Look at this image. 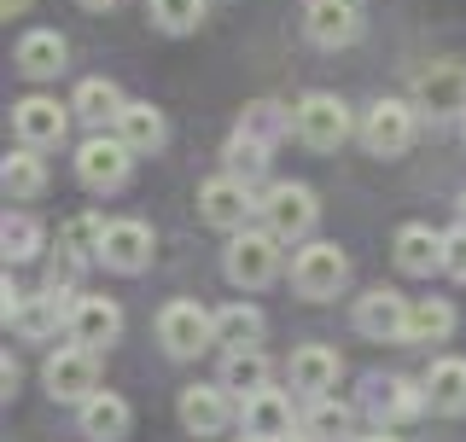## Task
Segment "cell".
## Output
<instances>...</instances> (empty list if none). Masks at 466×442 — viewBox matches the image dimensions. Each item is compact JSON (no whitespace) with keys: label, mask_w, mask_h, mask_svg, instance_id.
<instances>
[{"label":"cell","mask_w":466,"mask_h":442,"mask_svg":"<svg viewBox=\"0 0 466 442\" xmlns=\"http://www.w3.org/2000/svg\"><path fill=\"white\" fill-rule=\"evenodd\" d=\"M222 268H228V279H233L239 291H262V286H274V274H280V239H274L268 227H262V233L239 227V233L228 239Z\"/></svg>","instance_id":"cell-1"},{"label":"cell","mask_w":466,"mask_h":442,"mask_svg":"<svg viewBox=\"0 0 466 442\" xmlns=\"http://www.w3.org/2000/svg\"><path fill=\"white\" fill-rule=\"evenodd\" d=\"M344 279H350V256L332 239H315V245H303L298 256H291V286H298V297H309V303L339 297Z\"/></svg>","instance_id":"cell-2"},{"label":"cell","mask_w":466,"mask_h":442,"mask_svg":"<svg viewBox=\"0 0 466 442\" xmlns=\"http://www.w3.org/2000/svg\"><path fill=\"white\" fill-rule=\"evenodd\" d=\"M257 216H262V227L274 233V239H303V233L315 227V216H320V204H315V193L303 181H274L268 193L257 198Z\"/></svg>","instance_id":"cell-3"},{"label":"cell","mask_w":466,"mask_h":442,"mask_svg":"<svg viewBox=\"0 0 466 442\" xmlns=\"http://www.w3.org/2000/svg\"><path fill=\"white\" fill-rule=\"evenodd\" d=\"M291 128H298V140L315 146V152H339L350 140V105L339 94H303L298 105H291Z\"/></svg>","instance_id":"cell-4"},{"label":"cell","mask_w":466,"mask_h":442,"mask_svg":"<svg viewBox=\"0 0 466 442\" xmlns=\"http://www.w3.org/2000/svg\"><path fill=\"white\" fill-rule=\"evenodd\" d=\"M157 344H164L175 361H193L216 344V315L198 308V303H187V297L164 303V315H157Z\"/></svg>","instance_id":"cell-5"},{"label":"cell","mask_w":466,"mask_h":442,"mask_svg":"<svg viewBox=\"0 0 466 442\" xmlns=\"http://www.w3.org/2000/svg\"><path fill=\"white\" fill-rule=\"evenodd\" d=\"M128 169H135V146H128L123 135H94V140H82L76 175H82L87 193H116V186L128 181Z\"/></svg>","instance_id":"cell-6"},{"label":"cell","mask_w":466,"mask_h":442,"mask_svg":"<svg viewBox=\"0 0 466 442\" xmlns=\"http://www.w3.org/2000/svg\"><path fill=\"white\" fill-rule=\"evenodd\" d=\"M41 385H47L53 402H87V396L99 390V356L94 349H82V344H70V349H58V356H47V367H41Z\"/></svg>","instance_id":"cell-7"},{"label":"cell","mask_w":466,"mask_h":442,"mask_svg":"<svg viewBox=\"0 0 466 442\" xmlns=\"http://www.w3.org/2000/svg\"><path fill=\"white\" fill-rule=\"evenodd\" d=\"M414 105L426 116H466V65H455V58H437V65H426L414 76Z\"/></svg>","instance_id":"cell-8"},{"label":"cell","mask_w":466,"mask_h":442,"mask_svg":"<svg viewBox=\"0 0 466 442\" xmlns=\"http://www.w3.org/2000/svg\"><path fill=\"white\" fill-rule=\"evenodd\" d=\"M414 111L420 105H408V99H379L368 111V123H361V146L373 157H402L414 146Z\"/></svg>","instance_id":"cell-9"},{"label":"cell","mask_w":466,"mask_h":442,"mask_svg":"<svg viewBox=\"0 0 466 442\" xmlns=\"http://www.w3.org/2000/svg\"><path fill=\"white\" fill-rule=\"evenodd\" d=\"M70 128V105H58V99L47 94H29L12 105V135H18V146H35V152H47V146L65 140Z\"/></svg>","instance_id":"cell-10"},{"label":"cell","mask_w":466,"mask_h":442,"mask_svg":"<svg viewBox=\"0 0 466 442\" xmlns=\"http://www.w3.org/2000/svg\"><path fill=\"white\" fill-rule=\"evenodd\" d=\"M251 210H257L251 181H239V175H216V181L198 186V216L210 221V227H222V233H239Z\"/></svg>","instance_id":"cell-11"},{"label":"cell","mask_w":466,"mask_h":442,"mask_svg":"<svg viewBox=\"0 0 466 442\" xmlns=\"http://www.w3.org/2000/svg\"><path fill=\"white\" fill-rule=\"evenodd\" d=\"M303 29H309L315 47L339 53V47H356L361 12H356V0H309V6H303Z\"/></svg>","instance_id":"cell-12"},{"label":"cell","mask_w":466,"mask_h":442,"mask_svg":"<svg viewBox=\"0 0 466 442\" xmlns=\"http://www.w3.org/2000/svg\"><path fill=\"white\" fill-rule=\"evenodd\" d=\"M70 344H82V349H111L116 344V332H123V308H116L111 297H70Z\"/></svg>","instance_id":"cell-13"},{"label":"cell","mask_w":466,"mask_h":442,"mask_svg":"<svg viewBox=\"0 0 466 442\" xmlns=\"http://www.w3.org/2000/svg\"><path fill=\"white\" fill-rule=\"evenodd\" d=\"M175 414H181L187 437H222L228 419H233V402H228V385H187L181 402H175Z\"/></svg>","instance_id":"cell-14"},{"label":"cell","mask_w":466,"mask_h":442,"mask_svg":"<svg viewBox=\"0 0 466 442\" xmlns=\"http://www.w3.org/2000/svg\"><path fill=\"white\" fill-rule=\"evenodd\" d=\"M356 332L373 337V344H390V337L408 332V297L390 286H373L368 297H356Z\"/></svg>","instance_id":"cell-15"},{"label":"cell","mask_w":466,"mask_h":442,"mask_svg":"<svg viewBox=\"0 0 466 442\" xmlns=\"http://www.w3.org/2000/svg\"><path fill=\"white\" fill-rule=\"evenodd\" d=\"M99 262L111 274H140L152 262V227L146 221H111L106 227V245H99Z\"/></svg>","instance_id":"cell-16"},{"label":"cell","mask_w":466,"mask_h":442,"mask_svg":"<svg viewBox=\"0 0 466 442\" xmlns=\"http://www.w3.org/2000/svg\"><path fill=\"white\" fill-rule=\"evenodd\" d=\"M239 419H245V437H257V442H286V437H291V396H286V390H257V396H245Z\"/></svg>","instance_id":"cell-17"},{"label":"cell","mask_w":466,"mask_h":442,"mask_svg":"<svg viewBox=\"0 0 466 442\" xmlns=\"http://www.w3.org/2000/svg\"><path fill=\"white\" fill-rule=\"evenodd\" d=\"M70 291H35V297H24L18 303V315L6 320L18 337H53L58 326H70Z\"/></svg>","instance_id":"cell-18"},{"label":"cell","mask_w":466,"mask_h":442,"mask_svg":"<svg viewBox=\"0 0 466 442\" xmlns=\"http://www.w3.org/2000/svg\"><path fill=\"white\" fill-rule=\"evenodd\" d=\"M368 407L379 425H397V419H414L426 407V385H408V378H373L368 385Z\"/></svg>","instance_id":"cell-19"},{"label":"cell","mask_w":466,"mask_h":442,"mask_svg":"<svg viewBox=\"0 0 466 442\" xmlns=\"http://www.w3.org/2000/svg\"><path fill=\"white\" fill-rule=\"evenodd\" d=\"M291 390H303V396H327L332 385H339V349H327V344H303L298 356H291Z\"/></svg>","instance_id":"cell-20"},{"label":"cell","mask_w":466,"mask_h":442,"mask_svg":"<svg viewBox=\"0 0 466 442\" xmlns=\"http://www.w3.org/2000/svg\"><path fill=\"white\" fill-rule=\"evenodd\" d=\"M128 425H135V414H128L123 396L94 390V396L82 402V437H94V442H123V437H128Z\"/></svg>","instance_id":"cell-21"},{"label":"cell","mask_w":466,"mask_h":442,"mask_svg":"<svg viewBox=\"0 0 466 442\" xmlns=\"http://www.w3.org/2000/svg\"><path fill=\"white\" fill-rule=\"evenodd\" d=\"M426 407L431 414H466V361L461 356H443V361H431V373H426Z\"/></svg>","instance_id":"cell-22"},{"label":"cell","mask_w":466,"mask_h":442,"mask_svg":"<svg viewBox=\"0 0 466 442\" xmlns=\"http://www.w3.org/2000/svg\"><path fill=\"white\" fill-rule=\"evenodd\" d=\"M65 58H70V47H65V35H58V29H29V35L18 41V70H24L29 82L58 76V70H65Z\"/></svg>","instance_id":"cell-23"},{"label":"cell","mask_w":466,"mask_h":442,"mask_svg":"<svg viewBox=\"0 0 466 442\" xmlns=\"http://www.w3.org/2000/svg\"><path fill=\"white\" fill-rule=\"evenodd\" d=\"M0 186H6V198H12V204H29V198L47 193V164H41L35 146H18V152L0 164Z\"/></svg>","instance_id":"cell-24"},{"label":"cell","mask_w":466,"mask_h":442,"mask_svg":"<svg viewBox=\"0 0 466 442\" xmlns=\"http://www.w3.org/2000/svg\"><path fill=\"white\" fill-rule=\"evenodd\" d=\"M449 332H455V308H449V297H408L402 344H443Z\"/></svg>","instance_id":"cell-25"},{"label":"cell","mask_w":466,"mask_h":442,"mask_svg":"<svg viewBox=\"0 0 466 442\" xmlns=\"http://www.w3.org/2000/svg\"><path fill=\"white\" fill-rule=\"evenodd\" d=\"M397 268H402V274H431V268H443V233L408 221V227L397 233Z\"/></svg>","instance_id":"cell-26"},{"label":"cell","mask_w":466,"mask_h":442,"mask_svg":"<svg viewBox=\"0 0 466 442\" xmlns=\"http://www.w3.org/2000/svg\"><path fill=\"white\" fill-rule=\"evenodd\" d=\"M216 344L228 349H257L262 344V308L251 303H228V308H216Z\"/></svg>","instance_id":"cell-27"},{"label":"cell","mask_w":466,"mask_h":442,"mask_svg":"<svg viewBox=\"0 0 466 442\" xmlns=\"http://www.w3.org/2000/svg\"><path fill=\"white\" fill-rule=\"evenodd\" d=\"M116 135L135 146V152H157L169 128H164V111H157V105H146V99H128L123 116H116Z\"/></svg>","instance_id":"cell-28"},{"label":"cell","mask_w":466,"mask_h":442,"mask_svg":"<svg viewBox=\"0 0 466 442\" xmlns=\"http://www.w3.org/2000/svg\"><path fill=\"white\" fill-rule=\"evenodd\" d=\"M123 105H128V99L116 94V82H106V76L82 82V87H76V99H70V111H76L82 123H94V128L116 123V116H123Z\"/></svg>","instance_id":"cell-29"},{"label":"cell","mask_w":466,"mask_h":442,"mask_svg":"<svg viewBox=\"0 0 466 442\" xmlns=\"http://www.w3.org/2000/svg\"><path fill=\"white\" fill-rule=\"evenodd\" d=\"M222 385H228L233 396L268 390V356H262V349H233V356L222 361Z\"/></svg>","instance_id":"cell-30"},{"label":"cell","mask_w":466,"mask_h":442,"mask_svg":"<svg viewBox=\"0 0 466 442\" xmlns=\"http://www.w3.org/2000/svg\"><path fill=\"white\" fill-rule=\"evenodd\" d=\"M0 250H6V262L41 256V221L24 216V210H6V221H0Z\"/></svg>","instance_id":"cell-31"},{"label":"cell","mask_w":466,"mask_h":442,"mask_svg":"<svg viewBox=\"0 0 466 442\" xmlns=\"http://www.w3.org/2000/svg\"><path fill=\"white\" fill-rule=\"evenodd\" d=\"M222 157H228V175H239V181H262V169H268V140L233 128V140H228Z\"/></svg>","instance_id":"cell-32"},{"label":"cell","mask_w":466,"mask_h":442,"mask_svg":"<svg viewBox=\"0 0 466 442\" xmlns=\"http://www.w3.org/2000/svg\"><path fill=\"white\" fill-rule=\"evenodd\" d=\"M106 227H111L106 216L82 210V216H70L65 227H58V245H65V250H76V256L87 262V256H99V245H106Z\"/></svg>","instance_id":"cell-33"},{"label":"cell","mask_w":466,"mask_h":442,"mask_svg":"<svg viewBox=\"0 0 466 442\" xmlns=\"http://www.w3.org/2000/svg\"><path fill=\"white\" fill-rule=\"evenodd\" d=\"M303 431H309L315 442H339V437H350V407L332 402V396H315L309 414H303Z\"/></svg>","instance_id":"cell-34"},{"label":"cell","mask_w":466,"mask_h":442,"mask_svg":"<svg viewBox=\"0 0 466 442\" xmlns=\"http://www.w3.org/2000/svg\"><path fill=\"white\" fill-rule=\"evenodd\" d=\"M239 128L274 146V140H280V128H291V111L274 105V99H251V105H245V116H239Z\"/></svg>","instance_id":"cell-35"},{"label":"cell","mask_w":466,"mask_h":442,"mask_svg":"<svg viewBox=\"0 0 466 442\" xmlns=\"http://www.w3.org/2000/svg\"><path fill=\"white\" fill-rule=\"evenodd\" d=\"M152 24L169 29V35H187V29L204 24V0H152Z\"/></svg>","instance_id":"cell-36"},{"label":"cell","mask_w":466,"mask_h":442,"mask_svg":"<svg viewBox=\"0 0 466 442\" xmlns=\"http://www.w3.org/2000/svg\"><path fill=\"white\" fill-rule=\"evenodd\" d=\"M76 268H82V256L58 245L53 256H47V291H70V286H76Z\"/></svg>","instance_id":"cell-37"},{"label":"cell","mask_w":466,"mask_h":442,"mask_svg":"<svg viewBox=\"0 0 466 442\" xmlns=\"http://www.w3.org/2000/svg\"><path fill=\"white\" fill-rule=\"evenodd\" d=\"M443 274L449 279H466V221L455 233H443Z\"/></svg>","instance_id":"cell-38"},{"label":"cell","mask_w":466,"mask_h":442,"mask_svg":"<svg viewBox=\"0 0 466 442\" xmlns=\"http://www.w3.org/2000/svg\"><path fill=\"white\" fill-rule=\"evenodd\" d=\"M0 385H6V396H12V390H18V361H12V356H6V361H0Z\"/></svg>","instance_id":"cell-39"},{"label":"cell","mask_w":466,"mask_h":442,"mask_svg":"<svg viewBox=\"0 0 466 442\" xmlns=\"http://www.w3.org/2000/svg\"><path fill=\"white\" fill-rule=\"evenodd\" d=\"M24 6H29V0H0V18H18Z\"/></svg>","instance_id":"cell-40"},{"label":"cell","mask_w":466,"mask_h":442,"mask_svg":"<svg viewBox=\"0 0 466 442\" xmlns=\"http://www.w3.org/2000/svg\"><path fill=\"white\" fill-rule=\"evenodd\" d=\"M361 442H402V437H390V425H379L373 437H361Z\"/></svg>","instance_id":"cell-41"},{"label":"cell","mask_w":466,"mask_h":442,"mask_svg":"<svg viewBox=\"0 0 466 442\" xmlns=\"http://www.w3.org/2000/svg\"><path fill=\"white\" fill-rule=\"evenodd\" d=\"M82 6H87V12H111L116 0H82Z\"/></svg>","instance_id":"cell-42"},{"label":"cell","mask_w":466,"mask_h":442,"mask_svg":"<svg viewBox=\"0 0 466 442\" xmlns=\"http://www.w3.org/2000/svg\"><path fill=\"white\" fill-rule=\"evenodd\" d=\"M286 442H315V437H309V431H303V437H286Z\"/></svg>","instance_id":"cell-43"},{"label":"cell","mask_w":466,"mask_h":442,"mask_svg":"<svg viewBox=\"0 0 466 442\" xmlns=\"http://www.w3.org/2000/svg\"><path fill=\"white\" fill-rule=\"evenodd\" d=\"M461 216H466V193H461Z\"/></svg>","instance_id":"cell-44"},{"label":"cell","mask_w":466,"mask_h":442,"mask_svg":"<svg viewBox=\"0 0 466 442\" xmlns=\"http://www.w3.org/2000/svg\"><path fill=\"white\" fill-rule=\"evenodd\" d=\"M245 442H257V437H245Z\"/></svg>","instance_id":"cell-45"}]
</instances>
